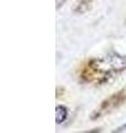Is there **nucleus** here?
<instances>
[{
    "label": "nucleus",
    "mask_w": 126,
    "mask_h": 133,
    "mask_svg": "<svg viewBox=\"0 0 126 133\" xmlns=\"http://www.w3.org/2000/svg\"><path fill=\"white\" fill-rule=\"evenodd\" d=\"M124 71H126V55L110 52L104 57L87 60L80 68L79 79L86 84L101 85Z\"/></svg>",
    "instance_id": "nucleus-1"
},
{
    "label": "nucleus",
    "mask_w": 126,
    "mask_h": 133,
    "mask_svg": "<svg viewBox=\"0 0 126 133\" xmlns=\"http://www.w3.org/2000/svg\"><path fill=\"white\" fill-rule=\"evenodd\" d=\"M91 7H92V0H80L76 7L74 8V11L83 14V12H86L87 10H90Z\"/></svg>",
    "instance_id": "nucleus-4"
},
{
    "label": "nucleus",
    "mask_w": 126,
    "mask_h": 133,
    "mask_svg": "<svg viewBox=\"0 0 126 133\" xmlns=\"http://www.w3.org/2000/svg\"><path fill=\"white\" fill-rule=\"evenodd\" d=\"M65 1H66V0H57V8H60Z\"/></svg>",
    "instance_id": "nucleus-6"
},
{
    "label": "nucleus",
    "mask_w": 126,
    "mask_h": 133,
    "mask_svg": "<svg viewBox=\"0 0 126 133\" xmlns=\"http://www.w3.org/2000/svg\"><path fill=\"white\" fill-rule=\"evenodd\" d=\"M113 132H114V133H126V123H125V124H123L122 127L117 128L116 130H114Z\"/></svg>",
    "instance_id": "nucleus-5"
},
{
    "label": "nucleus",
    "mask_w": 126,
    "mask_h": 133,
    "mask_svg": "<svg viewBox=\"0 0 126 133\" xmlns=\"http://www.w3.org/2000/svg\"><path fill=\"white\" fill-rule=\"evenodd\" d=\"M68 118V109L64 105H57L55 108V120L58 124L63 123Z\"/></svg>",
    "instance_id": "nucleus-3"
},
{
    "label": "nucleus",
    "mask_w": 126,
    "mask_h": 133,
    "mask_svg": "<svg viewBox=\"0 0 126 133\" xmlns=\"http://www.w3.org/2000/svg\"><path fill=\"white\" fill-rule=\"evenodd\" d=\"M124 103H126V88L117 91V92L110 95L107 99L103 100L101 102V104L92 112L91 119L97 120L100 118H102V116L110 114L111 112L122 107Z\"/></svg>",
    "instance_id": "nucleus-2"
}]
</instances>
